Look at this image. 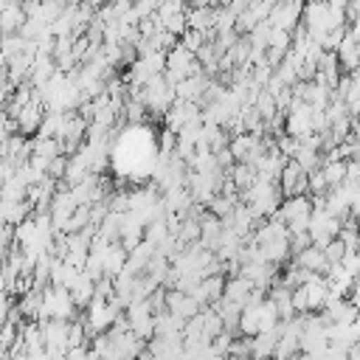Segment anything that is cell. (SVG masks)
<instances>
[{"mask_svg":"<svg viewBox=\"0 0 360 360\" xmlns=\"http://www.w3.org/2000/svg\"><path fill=\"white\" fill-rule=\"evenodd\" d=\"M65 169H68V155H56V158H51V163H48V177H53V180H62L65 177Z\"/></svg>","mask_w":360,"mask_h":360,"instance_id":"12","label":"cell"},{"mask_svg":"<svg viewBox=\"0 0 360 360\" xmlns=\"http://www.w3.org/2000/svg\"><path fill=\"white\" fill-rule=\"evenodd\" d=\"M197 70H200V59H197V53L188 51L183 42H174V45L166 51L163 76H166L172 84H177L180 79H186V76H191V73H197Z\"/></svg>","mask_w":360,"mask_h":360,"instance_id":"2","label":"cell"},{"mask_svg":"<svg viewBox=\"0 0 360 360\" xmlns=\"http://www.w3.org/2000/svg\"><path fill=\"white\" fill-rule=\"evenodd\" d=\"M42 115H45V104L37 98V93H34V98L17 112V132H22V135H34L37 129H39V124H42Z\"/></svg>","mask_w":360,"mask_h":360,"instance_id":"5","label":"cell"},{"mask_svg":"<svg viewBox=\"0 0 360 360\" xmlns=\"http://www.w3.org/2000/svg\"><path fill=\"white\" fill-rule=\"evenodd\" d=\"M127 256H129V250L121 245V242H110L107 245V250H104V259H101V267H104V276H110V278H115L121 270H124V264H127Z\"/></svg>","mask_w":360,"mask_h":360,"instance_id":"9","label":"cell"},{"mask_svg":"<svg viewBox=\"0 0 360 360\" xmlns=\"http://www.w3.org/2000/svg\"><path fill=\"white\" fill-rule=\"evenodd\" d=\"M292 262L298 264V267H304V270H309V273H326V267H329V259L323 256V248L321 245H307V248H301V250H295L292 253Z\"/></svg>","mask_w":360,"mask_h":360,"instance_id":"6","label":"cell"},{"mask_svg":"<svg viewBox=\"0 0 360 360\" xmlns=\"http://www.w3.org/2000/svg\"><path fill=\"white\" fill-rule=\"evenodd\" d=\"M68 290H70V298H73L76 309H84V307L93 301V295H96V281H93V278L84 273V270H79L76 281H73Z\"/></svg>","mask_w":360,"mask_h":360,"instance_id":"7","label":"cell"},{"mask_svg":"<svg viewBox=\"0 0 360 360\" xmlns=\"http://www.w3.org/2000/svg\"><path fill=\"white\" fill-rule=\"evenodd\" d=\"M349 292H357V295H360V276H354V284H352Z\"/></svg>","mask_w":360,"mask_h":360,"instance_id":"13","label":"cell"},{"mask_svg":"<svg viewBox=\"0 0 360 360\" xmlns=\"http://www.w3.org/2000/svg\"><path fill=\"white\" fill-rule=\"evenodd\" d=\"M76 315V304L70 298V290L68 287H48L42 292V307H39V321L45 318H73Z\"/></svg>","mask_w":360,"mask_h":360,"instance_id":"3","label":"cell"},{"mask_svg":"<svg viewBox=\"0 0 360 360\" xmlns=\"http://www.w3.org/2000/svg\"><path fill=\"white\" fill-rule=\"evenodd\" d=\"M250 292H253V281H250V278H245L242 273L231 276V278L225 281V290H222V295H225V298H231V301H236V304H242V307L248 304Z\"/></svg>","mask_w":360,"mask_h":360,"instance_id":"10","label":"cell"},{"mask_svg":"<svg viewBox=\"0 0 360 360\" xmlns=\"http://www.w3.org/2000/svg\"><path fill=\"white\" fill-rule=\"evenodd\" d=\"M242 202L253 211V217L264 219V217L276 214V208H278V202H281V188H278V183H273V180L256 177V180L242 191Z\"/></svg>","mask_w":360,"mask_h":360,"instance_id":"1","label":"cell"},{"mask_svg":"<svg viewBox=\"0 0 360 360\" xmlns=\"http://www.w3.org/2000/svg\"><path fill=\"white\" fill-rule=\"evenodd\" d=\"M321 248H323V256L329 259V264H332V262H340V259H343V253H346V245H343L338 236H332V239H329V242H323Z\"/></svg>","mask_w":360,"mask_h":360,"instance_id":"11","label":"cell"},{"mask_svg":"<svg viewBox=\"0 0 360 360\" xmlns=\"http://www.w3.org/2000/svg\"><path fill=\"white\" fill-rule=\"evenodd\" d=\"M278 188H281V197H290V194H307V172L301 169V163L295 158H287L281 172H278Z\"/></svg>","mask_w":360,"mask_h":360,"instance_id":"4","label":"cell"},{"mask_svg":"<svg viewBox=\"0 0 360 360\" xmlns=\"http://www.w3.org/2000/svg\"><path fill=\"white\" fill-rule=\"evenodd\" d=\"M335 53H338V65L343 68V70H354V68H360V42L354 39V37H349V31H346V37L340 39V45L335 48Z\"/></svg>","mask_w":360,"mask_h":360,"instance_id":"8","label":"cell"}]
</instances>
